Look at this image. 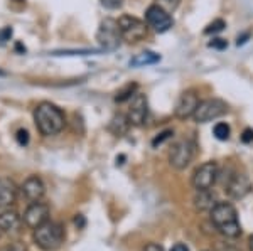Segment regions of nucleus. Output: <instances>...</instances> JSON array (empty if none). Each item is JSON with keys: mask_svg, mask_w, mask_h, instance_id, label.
I'll list each match as a JSON object with an SVG mask.
<instances>
[{"mask_svg": "<svg viewBox=\"0 0 253 251\" xmlns=\"http://www.w3.org/2000/svg\"><path fill=\"white\" fill-rule=\"evenodd\" d=\"M34 121L38 130L42 133L44 137H54L63 130L66 125V118L61 108L56 105L49 103V101H42L36 107L34 110Z\"/></svg>", "mask_w": 253, "mask_h": 251, "instance_id": "nucleus-1", "label": "nucleus"}, {"mask_svg": "<svg viewBox=\"0 0 253 251\" xmlns=\"http://www.w3.org/2000/svg\"><path fill=\"white\" fill-rule=\"evenodd\" d=\"M211 222L223 236L226 238H236L242 234V226L238 221V213L235 206L230 202H218L213 209L210 211Z\"/></svg>", "mask_w": 253, "mask_h": 251, "instance_id": "nucleus-2", "label": "nucleus"}, {"mask_svg": "<svg viewBox=\"0 0 253 251\" xmlns=\"http://www.w3.org/2000/svg\"><path fill=\"white\" fill-rule=\"evenodd\" d=\"M66 233L64 228L59 222L47 221L42 226H39L38 229H34V241L41 250L44 251H56L61 248V245L64 243Z\"/></svg>", "mask_w": 253, "mask_h": 251, "instance_id": "nucleus-3", "label": "nucleus"}, {"mask_svg": "<svg viewBox=\"0 0 253 251\" xmlns=\"http://www.w3.org/2000/svg\"><path fill=\"white\" fill-rule=\"evenodd\" d=\"M122 32L118 27V20L115 19H103L100 22V27L96 31V42L105 51H113L120 46Z\"/></svg>", "mask_w": 253, "mask_h": 251, "instance_id": "nucleus-4", "label": "nucleus"}, {"mask_svg": "<svg viewBox=\"0 0 253 251\" xmlns=\"http://www.w3.org/2000/svg\"><path fill=\"white\" fill-rule=\"evenodd\" d=\"M226 111H228V105L223 100L210 98V100L199 101L193 118L196 123H208V121H213L216 118H219V116H223Z\"/></svg>", "mask_w": 253, "mask_h": 251, "instance_id": "nucleus-5", "label": "nucleus"}, {"mask_svg": "<svg viewBox=\"0 0 253 251\" xmlns=\"http://www.w3.org/2000/svg\"><path fill=\"white\" fill-rule=\"evenodd\" d=\"M118 27L122 32V39L126 42H138L147 36V24L133 15H122L118 19Z\"/></svg>", "mask_w": 253, "mask_h": 251, "instance_id": "nucleus-6", "label": "nucleus"}, {"mask_svg": "<svg viewBox=\"0 0 253 251\" xmlns=\"http://www.w3.org/2000/svg\"><path fill=\"white\" fill-rule=\"evenodd\" d=\"M194 159V143L191 140H179L169 150V164L177 171H182Z\"/></svg>", "mask_w": 253, "mask_h": 251, "instance_id": "nucleus-7", "label": "nucleus"}, {"mask_svg": "<svg viewBox=\"0 0 253 251\" xmlns=\"http://www.w3.org/2000/svg\"><path fill=\"white\" fill-rule=\"evenodd\" d=\"M219 176V169L216 162H205L194 171L191 177V184L196 191H203V189H211L216 184Z\"/></svg>", "mask_w": 253, "mask_h": 251, "instance_id": "nucleus-8", "label": "nucleus"}, {"mask_svg": "<svg viewBox=\"0 0 253 251\" xmlns=\"http://www.w3.org/2000/svg\"><path fill=\"white\" fill-rule=\"evenodd\" d=\"M145 19H147V26L152 27V29L156 32H159V34L167 32L174 24V20H172V17H170L169 12L164 10L162 7H159L157 3L156 5H150L149 9H147Z\"/></svg>", "mask_w": 253, "mask_h": 251, "instance_id": "nucleus-9", "label": "nucleus"}, {"mask_svg": "<svg viewBox=\"0 0 253 251\" xmlns=\"http://www.w3.org/2000/svg\"><path fill=\"white\" fill-rule=\"evenodd\" d=\"M224 187H226V192L231 199H243V197L248 196L252 191V182L248 179L247 174L233 172L230 177H228Z\"/></svg>", "mask_w": 253, "mask_h": 251, "instance_id": "nucleus-10", "label": "nucleus"}, {"mask_svg": "<svg viewBox=\"0 0 253 251\" xmlns=\"http://www.w3.org/2000/svg\"><path fill=\"white\" fill-rule=\"evenodd\" d=\"M147 115H149V103H147L145 95L142 93H135L132 100H130L128 113H126V118H128L130 125H135V127H142L147 121Z\"/></svg>", "mask_w": 253, "mask_h": 251, "instance_id": "nucleus-11", "label": "nucleus"}, {"mask_svg": "<svg viewBox=\"0 0 253 251\" xmlns=\"http://www.w3.org/2000/svg\"><path fill=\"white\" fill-rule=\"evenodd\" d=\"M199 105V96L194 90H187L179 96L177 103H175V110L174 115L177 116L179 120H187L193 118L194 111Z\"/></svg>", "mask_w": 253, "mask_h": 251, "instance_id": "nucleus-12", "label": "nucleus"}, {"mask_svg": "<svg viewBox=\"0 0 253 251\" xmlns=\"http://www.w3.org/2000/svg\"><path fill=\"white\" fill-rule=\"evenodd\" d=\"M49 206L44 204V202H32L29 208L24 213V222L26 226H29L31 229H38L39 226H42L44 222L49 221Z\"/></svg>", "mask_w": 253, "mask_h": 251, "instance_id": "nucleus-13", "label": "nucleus"}, {"mask_svg": "<svg viewBox=\"0 0 253 251\" xmlns=\"http://www.w3.org/2000/svg\"><path fill=\"white\" fill-rule=\"evenodd\" d=\"M22 192L29 201L36 202V201H41V197L46 192V187H44V182L41 180L38 176H31L29 179L24 180Z\"/></svg>", "mask_w": 253, "mask_h": 251, "instance_id": "nucleus-14", "label": "nucleus"}, {"mask_svg": "<svg viewBox=\"0 0 253 251\" xmlns=\"http://www.w3.org/2000/svg\"><path fill=\"white\" fill-rule=\"evenodd\" d=\"M17 199V185L10 179H0V209H7Z\"/></svg>", "mask_w": 253, "mask_h": 251, "instance_id": "nucleus-15", "label": "nucleus"}, {"mask_svg": "<svg viewBox=\"0 0 253 251\" xmlns=\"http://www.w3.org/2000/svg\"><path fill=\"white\" fill-rule=\"evenodd\" d=\"M193 202L198 211H211L218 204V197L211 189H203V191H196Z\"/></svg>", "mask_w": 253, "mask_h": 251, "instance_id": "nucleus-16", "label": "nucleus"}, {"mask_svg": "<svg viewBox=\"0 0 253 251\" xmlns=\"http://www.w3.org/2000/svg\"><path fill=\"white\" fill-rule=\"evenodd\" d=\"M20 226V216L17 211L14 209H5V211L0 213V229L5 233L15 231Z\"/></svg>", "mask_w": 253, "mask_h": 251, "instance_id": "nucleus-17", "label": "nucleus"}, {"mask_svg": "<svg viewBox=\"0 0 253 251\" xmlns=\"http://www.w3.org/2000/svg\"><path fill=\"white\" fill-rule=\"evenodd\" d=\"M161 61V56L154 51H144L140 54H137L135 58L130 59V66L132 68H142V66H150Z\"/></svg>", "mask_w": 253, "mask_h": 251, "instance_id": "nucleus-18", "label": "nucleus"}, {"mask_svg": "<svg viewBox=\"0 0 253 251\" xmlns=\"http://www.w3.org/2000/svg\"><path fill=\"white\" fill-rule=\"evenodd\" d=\"M128 127H130V121L126 118L125 115H122V113H118L112 118L108 125V130L113 133L115 137H124L126 132H128Z\"/></svg>", "mask_w": 253, "mask_h": 251, "instance_id": "nucleus-19", "label": "nucleus"}, {"mask_svg": "<svg viewBox=\"0 0 253 251\" xmlns=\"http://www.w3.org/2000/svg\"><path fill=\"white\" fill-rule=\"evenodd\" d=\"M138 90V84L137 83H128V84H125L122 90H118L117 91V95H115V101L117 103H124V101L126 100H132L133 96H135V93Z\"/></svg>", "mask_w": 253, "mask_h": 251, "instance_id": "nucleus-20", "label": "nucleus"}, {"mask_svg": "<svg viewBox=\"0 0 253 251\" xmlns=\"http://www.w3.org/2000/svg\"><path fill=\"white\" fill-rule=\"evenodd\" d=\"M213 133H214V137H216L218 140H221V142L228 140V139H230V133H231L230 125H228V123H223V121H219V123H216V125H214Z\"/></svg>", "mask_w": 253, "mask_h": 251, "instance_id": "nucleus-21", "label": "nucleus"}, {"mask_svg": "<svg viewBox=\"0 0 253 251\" xmlns=\"http://www.w3.org/2000/svg\"><path fill=\"white\" fill-rule=\"evenodd\" d=\"M224 27H226L224 20L223 19H216L205 29V34H218V32H221L224 29Z\"/></svg>", "mask_w": 253, "mask_h": 251, "instance_id": "nucleus-22", "label": "nucleus"}, {"mask_svg": "<svg viewBox=\"0 0 253 251\" xmlns=\"http://www.w3.org/2000/svg\"><path fill=\"white\" fill-rule=\"evenodd\" d=\"M156 2H157L159 7H162V9L170 14V12H174L175 9H177L179 3H181V0H156Z\"/></svg>", "mask_w": 253, "mask_h": 251, "instance_id": "nucleus-23", "label": "nucleus"}, {"mask_svg": "<svg viewBox=\"0 0 253 251\" xmlns=\"http://www.w3.org/2000/svg\"><path fill=\"white\" fill-rule=\"evenodd\" d=\"M172 135H174V132H172V130H166V132L159 133V135L156 137V139L152 140V147H157V145H162L166 140H169Z\"/></svg>", "mask_w": 253, "mask_h": 251, "instance_id": "nucleus-24", "label": "nucleus"}, {"mask_svg": "<svg viewBox=\"0 0 253 251\" xmlns=\"http://www.w3.org/2000/svg\"><path fill=\"white\" fill-rule=\"evenodd\" d=\"M12 34H14L12 27H3V29H0V46H3V44L9 42V40L12 39Z\"/></svg>", "mask_w": 253, "mask_h": 251, "instance_id": "nucleus-25", "label": "nucleus"}, {"mask_svg": "<svg viewBox=\"0 0 253 251\" xmlns=\"http://www.w3.org/2000/svg\"><path fill=\"white\" fill-rule=\"evenodd\" d=\"M100 2H101V5L107 7L110 10H117L124 5V0H100Z\"/></svg>", "mask_w": 253, "mask_h": 251, "instance_id": "nucleus-26", "label": "nucleus"}, {"mask_svg": "<svg viewBox=\"0 0 253 251\" xmlns=\"http://www.w3.org/2000/svg\"><path fill=\"white\" fill-rule=\"evenodd\" d=\"M2 251H27V248H26V245H24V243L15 241V243H10V245H7Z\"/></svg>", "mask_w": 253, "mask_h": 251, "instance_id": "nucleus-27", "label": "nucleus"}, {"mask_svg": "<svg viewBox=\"0 0 253 251\" xmlns=\"http://www.w3.org/2000/svg\"><path fill=\"white\" fill-rule=\"evenodd\" d=\"M208 46H210V47H213V49H226V47H228V42H226V40H224V39H213V40H211V42L210 44H208Z\"/></svg>", "mask_w": 253, "mask_h": 251, "instance_id": "nucleus-28", "label": "nucleus"}, {"mask_svg": "<svg viewBox=\"0 0 253 251\" xmlns=\"http://www.w3.org/2000/svg\"><path fill=\"white\" fill-rule=\"evenodd\" d=\"M15 137H17L19 145H27V143H29V132H27V130H19Z\"/></svg>", "mask_w": 253, "mask_h": 251, "instance_id": "nucleus-29", "label": "nucleus"}, {"mask_svg": "<svg viewBox=\"0 0 253 251\" xmlns=\"http://www.w3.org/2000/svg\"><path fill=\"white\" fill-rule=\"evenodd\" d=\"M242 142L243 143H252L253 142V130L252 128H247V130L242 133Z\"/></svg>", "mask_w": 253, "mask_h": 251, "instance_id": "nucleus-30", "label": "nucleus"}, {"mask_svg": "<svg viewBox=\"0 0 253 251\" xmlns=\"http://www.w3.org/2000/svg\"><path fill=\"white\" fill-rule=\"evenodd\" d=\"M144 251H164V248L161 245H157V243H149L144 248Z\"/></svg>", "mask_w": 253, "mask_h": 251, "instance_id": "nucleus-31", "label": "nucleus"}, {"mask_svg": "<svg viewBox=\"0 0 253 251\" xmlns=\"http://www.w3.org/2000/svg\"><path fill=\"white\" fill-rule=\"evenodd\" d=\"M170 251H189V248H187L186 245H182V243H177V245L172 246V250Z\"/></svg>", "mask_w": 253, "mask_h": 251, "instance_id": "nucleus-32", "label": "nucleus"}, {"mask_svg": "<svg viewBox=\"0 0 253 251\" xmlns=\"http://www.w3.org/2000/svg\"><path fill=\"white\" fill-rule=\"evenodd\" d=\"M75 222L80 226V228H83V226H84V219H83V216H78V217H76Z\"/></svg>", "mask_w": 253, "mask_h": 251, "instance_id": "nucleus-33", "label": "nucleus"}, {"mask_svg": "<svg viewBox=\"0 0 253 251\" xmlns=\"http://www.w3.org/2000/svg\"><path fill=\"white\" fill-rule=\"evenodd\" d=\"M248 243H250V251H253V234L250 236V241H248Z\"/></svg>", "mask_w": 253, "mask_h": 251, "instance_id": "nucleus-34", "label": "nucleus"}, {"mask_svg": "<svg viewBox=\"0 0 253 251\" xmlns=\"http://www.w3.org/2000/svg\"><path fill=\"white\" fill-rule=\"evenodd\" d=\"M3 74H5V72H3V71H0V76H3Z\"/></svg>", "mask_w": 253, "mask_h": 251, "instance_id": "nucleus-35", "label": "nucleus"}, {"mask_svg": "<svg viewBox=\"0 0 253 251\" xmlns=\"http://www.w3.org/2000/svg\"><path fill=\"white\" fill-rule=\"evenodd\" d=\"M19 2H22V0H19Z\"/></svg>", "mask_w": 253, "mask_h": 251, "instance_id": "nucleus-36", "label": "nucleus"}]
</instances>
